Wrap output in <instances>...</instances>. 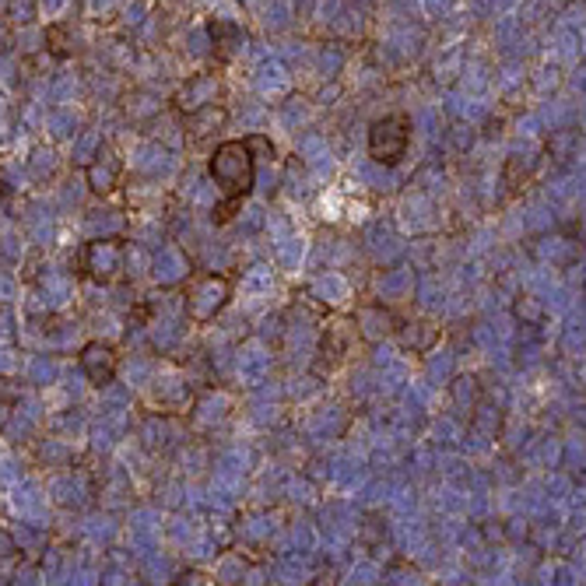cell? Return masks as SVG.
Returning a JSON list of instances; mask_svg holds the SVG:
<instances>
[{
    "instance_id": "obj_11",
    "label": "cell",
    "mask_w": 586,
    "mask_h": 586,
    "mask_svg": "<svg viewBox=\"0 0 586 586\" xmlns=\"http://www.w3.org/2000/svg\"><path fill=\"white\" fill-rule=\"evenodd\" d=\"M46 36H50V50H53V57H67V53H71V50H67V46H64V39H60V25H53V29L50 32H46Z\"/></svg>"
},
{
    "instance_id": "obj_3",
    "label": "cell",
    "mask_w": 586,
    "mask_h": 586,
    "mask_svg": "<svg viewBox=\"0 0 586 586\" xmlns=\"http://www.w3.org/2000/svg\"><path fill=\"white\" fill-rule=\"evenodd\" d=\"M411 144V116L390 113L369 127V158L379 165H397L408 155Z\"/></svg>"
},
{
    "instance_id": "obj_9",
    "label": "cell",
    "mask_w": 586,
    "mask_h": 586,
    "mask_svg": "<svg viewBox=\"0 0 586 586\" xmlns=\"http://www.w3.org/2000/svg\"><path fill=\"white\" fill-rule=\"evenodd\" d=\"M243 141L253 158H274V141L267 134H250V137H243Z\"/></svg>"
},
{
    "instance_id": "obj_8",
    "label": "cell",
    "mask_w": 586,
    "mask_h": 586,
    "mask_svg": "<svg viewBox=\"0 0 586 586\" xmlns=\"http://www.w3.org/2000/svg\"><path fill=\"white\" fill-rule=\"evenodd\" d=\"M215 92H218V81L211 78V74H201V78H193L190 85L179 92V109H186V113H197V109H208L211 102H215Z\"/></svg>"
},
{
    "instance_id": "obj_4",
    "label": "cell",
    "mask_w": 586,
    "mask_h": 586,
    "mask_svg": "<svg viewBox=\"0 0 586 586\" xmlns=\"http://www.w3.org/2000/svg\"><path fill=\"white\" fill-rule=\"evenodd\" d=\"M123 243L120 239H102V243H88L81 260H85V271L92 274L95 281H113L116 274L123 271Z\"/></svg>"
},
{
    "instance_id": "obj_2",
    "label": "cell",
    "mask_w": 586,
    "mask_h": 586,
    "mask_svg": "<svg viewBox=\"0 0 586 586\" xmlns=\"http://www.w3.org/2000/svg\"><path fill=\"white\" fill-rule=\"evenodd\" d=\"M229 299H232V281L225 278V274H197V278L186 285V299H183L186 320H190L193 327H208V323L229 306Z\"/></svg>"
},
{
    "instance_id": "obj_1",
    "label": "cell",
    "mask_w": 586,
    "mask_h": 586,
    "mask_svg": "<svg viewBox=\"0 0 586 586\" xmlns=\"http://www.w3.org/2000/svg\"><path fill=\"white\" fill-rule=\"evenodd\" d=\"M208 172L215 179L222 201L215 204V225L232 222V215L239 211V204L253 193L257 183V158L250 155L246 141H222L211 151Z\"/></svg>"
},
{
    "instance_id": "obj_6",
    "label": "cell",
    "mask_w": 586,
    "mask_h": 586,
    "mask_svg": "<svg viewBox=\"0 0 586 586\" xmlns=\"http://www.w3.org/2000/svg\"><path fill=\"white\" fill-rule=\"evenodd\" d=\"M85 176H88V186H92L95 193H113L123 179V162L116 158L113 148H102L99 158L85 169Z\"/></svg>"
},
{
    "instance_id": "obj_7",
    "label": "cell",
    "mask_w": 586,
    "mask_h": 586,
    "mask_svg": "<svg viewBox=\"0 0 586 586\" xmlns=\"http://www.w3.org/2000/svg\"><path fill=\"white\" fill-rule=\"evenodd\" d=\"M208 32H211V39H215V53H218L222 64L236 57V53L243 50V43H246V32L239 29L236 22H229V18H211Z\"/></svg>"
},
{
    "instance_id": "obj_10",
    "label": "cell",
    "mask_w": 586,
    "mask_h": 586,
    "mask_svg": "<svg viewBox=\"0 0 586 586\" xmlns=\"http://www.w3.org/2000/svg\"><path fill=\"white\" fill-rule=\"evenodd\" d=\"M516 316H520V320L541 323L544 320V309H541V302H537V299H523V302H516Z\"/></svg>"
},
{
    "instance_id": "obj_5",
    "label": "cell",
    "mask_w": 586,
    "mask_h": 586,
    "mask_svg": "<svg viewBox=\"0 0 586 586\" xmlns=\"http://www.w3.org/2000/svg\"><path fill=\"white\" fill-rule=\"evenodd\" d=\"M78 362H81L85 376L92 379L95 386H106V383H113L116 379V355H113L109 344H99V341L85 344L81 355H78Z\"/></svg>"
}]
</instances>
